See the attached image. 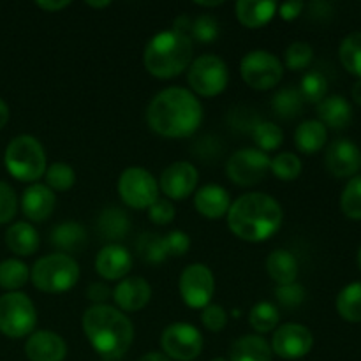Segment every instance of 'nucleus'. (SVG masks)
Listing matches in <instances>:
<instances>
[{
    "label": "nucleus",
    "mask_w": 361,
    "mask_h": 361,
    "mask_svg": "<svg viewBox=\"0 0 361 361\" xmlns=\"http://www.w3.org/2000/svg\"><path fill=\"white\" fill-rule=\"evenodd\" d=\"M147 122L159 136L189 137L203 122V106L187 88H166L148 104Z\"/></svg>",
    "instance_id": "obj_1"
},
{
    "label": "nucleus",
    "mask_w": 361,
    "mask_h": 361,
    "mask_svg": "<svg viewBox=\"0 0 361 361\" xmlns=\"http://www.w3.org/2000/svg\"><path fill=\"white\" fill-rule=\"evenodd\" d=\"M281 204L264 192L243 194L229 207V229L245 242H264L281 229Z\"/></svg>",
    "instance_id": "obj_2"
},
{
    "label": "nucleus",
    "mask_w": 361,
    "mask_h": 361,
    "mask_svg": "<svg viewBox=\"0 0 361 361\" xmlns=\"http://www.w3.org/2000/svg\"><path fill=\"white\" fill-rule=\"evenodd\" d=\"M83 330L88 342L102 360L118 361L129 351L134 328L129 317L111 305H92L83 314Z\"/></svg>",
    "instance_id": "obj_3"
},
{
    "label": "nucleus",
    "mask_w": 361,
    "mask_h": 361,
    "mask_svg": "<svg viewBox=\"0 0 361 361\" xmlns=\"http://www.w3.org/2000/svg\"><path fill=\"white\" fill-rule=\"evenodd\" d=\"M145 67L159 80H171L192 63V39L175 30L159 32L148 41Z\"/></svg>",
    "instance_id": "obj_4"
},
{
    "label": "nucleus",
    "mask_w": 361,
    "mask_h": 361,
    "mask_svg": "<svg viewBox=\"0 0 361 361\" xmlns=\"http://www.w3.org/2000/svg\"><path fill=\"white\" fill-rule=\"evenodd\" d=\"M6 169L20 182H37L46 173V154L39 140L28 134L16 136L4 154Z\"/></svg>",
    "instance_id": "obj_5"
},
{
    "label": "nucleus",
    "mask_w": 361,
    "mask_h": 361,
    "mask_svg": "<svg viewBox=\"0 0 361 361\" xmlns=\"http://www.w3.org/2000/svg\"><path fill=\"white\" fill-rule=\"evenodd\" d=\"M30 279L39 291L60 295L76 286L80 279V264L67 254H49L35 261Z\"/></svg>",
    "instance_id": "obj_6"
},
{
    "label": "nucleus",
    "mask_w": 361,
    "mask_h": 361,
    "mask_svg": "<svg viewBox=\"0 0 361 361\" xmlns=\"http://www.w3.org/2000/svg\"><path fill=\"white\" fill-rule=\"evenodd\" d=\"M37 324V312L25 293H6L0 296V334L9 338L32 335Z\"/></svg>",
    "instance_id": "obj_7"
},
{
    "label": "nucleus",
    "mask_w": 361,
    "mask_h": 361,
    "mask_svg": "<svg viewBox=\"0 0 361 361\" xmlns=\"http://www.w3.org/2000/svg\"><path fill=\"white\" fill-rule=\"evenodd\" d=\"M190 88L201 97H215L228 87L229 73L224 60L217 55H201L189 66Z\"/></svg>",
    "instance_id": "obj_8"
},
{
    "label": "nucleus",
    "mask_w": 361,
    "mask_h": 361,
    "mask_svg": "<svg viewBox=\"0 0 361 361\" xmlns=\"http://www.w3.org/2000/svg\"><path fill=\"white\" fill-rule=\"evenodd\" d=\"M118 194L127 207L148 210L159 200V183L150 171L140 166L127 168L118 178Z\"/></svg>",
    "instance_id": "obj_9"
},
{
    "label": "nucleus",
    "mask_w": 361,
    "mask_h": 361,
    "mask_svg": "<svg viewBox=\"0 0 361 361\" xmlns=\"http://www.w3.org/2000/svg\"><path fill=\"white\" fill-rule=\"evenodd\" d=\"M282 63L274 53L256 49L247 53L240 63L243 81L254 90H271L282 80Z\"/></svg>",
    "instance_id": "obj_10"
},
{
    "label": "nucleus",
    "mask_w": 361,
    "mask_h": 361,
    "mask_svg": "<svg viewBox=\"0 0 361 361\" xmlns=\"http://www.w3.org/2000/svg\"><path fill=\"white\" fill-rule=\"evenodd\" d=\"M271 159L257 148H242L229 157L226 173L229 180L240 187L259 183L270 171Z\"/></svg>",
    "instance_id": "obj_11"
},
{
    "label": "nucleus",
    "mask_w": 361,
    "mask_h": 361,
    "mask_svg": "<svg viewBox=\"0 0 361 361\" xmlns=\"http://www.w3.org/2000/svg\"><path fill=\"white\" fill-rule=\"evenodd\" d=\"M161 348L168 358L192 361L203 351V335L189 323H173L162 331Z\"/></svg>",
    "instance_id": "obj_12"
},
{
    "label": "nucleus",
    "mask_w": 361,
    "mask_h": 361,
    "mask_svg": "<svg viewBox=\"0 0 361 361\" xmlns=\"http://www.w3.org/2000/svg\"><path fill=\"white\" fill-rule=\"evenodd\" d=\"M180 295L190 309H204L210 305V300L215 291L214 274L208 267L201 263L189 264L183 268L178 281Z\"/></svg>",
    "instance_id": "obj_13"
},
{
    "label": "nucleus",
    "mask_w": 361,
    "mask_h": 361,
    "mask_svg": "<svg viewBox=\"0 0 361 361\" xmlns=\"http://www.w3.org/2000/svg\"><path fill=\"white\" fill-rule=\"evenodd\" d=\"M314 345V337L309 328L296 323L282 324L275 330L271 338V353L284 360H298L310 353Z\"/></svg>",
    "instance_id": "obj_14"
},
{
    "label": "nucleus",
    "mask_w": 361,
    "mask_h": 361,
    "mask_svg": "<svg viewBox=\"0 0 361 361\" xmlns=\"http://www.w3.org/2000/svg\"><path fill=\"white\" fill-rule=\"evenodd\" d=\"M197 178H200L197 169L190 162H173L162 171L161 180L157 182L159 190H162L169 200H187L196 189Z\"/></svg>",
    "instance_id": "obj_15"
},
{
    "label": "nucleus",
    "mask_w": 361,
    "mask_h": 361,
    "mask_svg": "<svg viewBox=\"0 0 361 361\" xmlns=\"http://www.w3.org/2000/svg\"><path fill=\"white\" fill-rule=\"evenodd\" d=\"M133 268V256L120 243H109L99 250L95 270L106 281H122Z\"/></svg>",
    "instance_id": "obj_16"
},
{
    "label": "nucleus",
    "mask_w": 361,
    "mask_h": 361,
    "mask_svg": "<svg viewBox=\"0 0 361 361\" xmlns=\"http://www.w3.org/2000/svg\"><path fill=\"white\" fill-rule=\"evenodd\" d=\"M361 166V152L353 141L337 140L328 147L326 168L338 178L356 175Z\"/></svg>",
    "instance_id": "obj_17"
},
{
    "label": "nucleus",
    "mask_w": 361,
    "mask_h": 361,
    "mask_svg": "<svg viewBox=\"0 0 361 361\" xmlns=\"http://www.w3.org/2000/svg\"><path fill=\"white\" fill-rule=\"evenodd\" d=\"M25 355L30 361H63L67 345L55 331L41 330L28 337L25 344Z\"/></svg>",
    "instance_id": "obj_18"
},
{
    "label": "nucleus",
    "mask_w": 361,
    "mask_h": 361,
    "mask_svg": "<svg viewBox=\"0 0 361 361\" xmlns=\"http://www.w3.org/2000/svg\"><path fill=\"white\" fill-rule=\"evenodd\" d=\"M152 298V288L143 277H127L118 282L113 289V300L120 310L126 312H137L145 309Z\"/></svg>",
    "instance_id": "obj_19"
},
{
    "label": "nucleus",
    "mask_w": 361,
    "mask_h": 361,
    "mask_svg": "<svg viewBox=\"0 0 361 361\" xmlns=\"http://www.w3.org/2000/svg\"><path fill=\"white\" fill-rule=\"evenodd\" d=\"M55 194L44 183H32L21 196V212L32 222H42L55 210Z\"/></svg>",
    "instance_id": "obj_20"
},
{
    "label": "nucleus",
    "mask_w": 361,
    "mask_h": 361,
    "mask_svg": "<svg viewBox=\"0 0 361 361\" xmlns=\"http://www.w3.org/2000/svg\"><path fill=\"white\" fill-rule=\"evenodd\" d=\"M194 207L203 217L207 219H221L226 215L231 207V197L229 192L221 185L208 183L201 187L194 196Z\"/></svg>",
    "instance_id": "obj_21"
},
{
    "label": "nucleus",
    "mask_w": 361,
    "mask_h": 361,
    "mask_svg": "<svg viewBox=\"0 0 361 361\" xmlns=\"http://www.w3.org/2000/svg\"><path fill=\"white\" fill-rule=\"evenodd\" d=\"M317 116L324 127L344 129L353 120V108L342 95H330L317 104Z\"/></svg>",
    "instance_id": "obj_22"
},
{
    "label": "nucleus",
    "mask_w": 361,
    "mask_h": 361,
    "mask_svg": "<svg viewBox=\"0 0 361 361\" xmlns=\"http://www.w3.org/2000/svg\"><path fill=\"white\" fill-rule=\"evenodd\" d=\"M49 238H51V245H55L60 250V254H67V256L74 252H80L81 249H85V245L88 242L85 228L80 222L74 221L60 222L51 231Z\"/></svg>",
    "instance_id": "obj_23"
},
{
    "label": "nucleus",
    "mask_w": 361,
    "mask_h": 361,
    "mask_svg": "<svg viewBox=\"0 0 361 361\" xmlns=\"http://www.w3.org/2000/svg\"><path fill=\"white\" fill-rule=\"evenodd\" d=\"M279 6L275 2H256V0H240L235 6L236 18L247 28H261L270 23L277 13Z\"/></svg>",
    "instance_id": "obj_24"
},
{
    "label": "nucleus",
    "mask_w": 361,
    "mask_h": 361,
    "mask_svg": "<svg viewBox=\"0 0 361 361\" xmlns=\"http://www.w3.org/2000/svg\"><path fill=\"white\" fill-rule=\"evenodd\" d=\"M6 245L18 256H32L37 252L41 240L34 226L28 222H14L6 231Z\"/></svg>",
    "instance_id": "obj_25"
},
{
    "label": "nucleus",
    "mask_w": 361,
    "mask_h": 361,
    "mask_svg": "<svg viewBox=\"0 0 361 361\" xmlns=\"http://www.w3.org/2000/svg\"><path fill=\"white\" fill-rule=\"evenodd\" d=\"M271 348L259 335H243L231 345L229 361H271Z\"/></svg>",
    "instance_id": "obj_26"
},
{
    "label": "nucleus",
    "mask_w": 361,
    "mask_h": 361,
    "mask_svg": "<svg viewBox=\"0 0 361 361\" xmlns=\"http://www.w3.org/2000/svg\"><path fill=\"white\" fill-rule=\"evenodd\" d=\"M328 130L319 120H305L295 130V145L302 154L312 155L324 147Z\"/></svg>",
    "instance_id": "obj_27"
},
{
    "label": "nucleus",
    "mask_w": 361,
    "mask_h": 361,
    "mask_svg": "<svg viewBox=\"0 0 361 361\" xmlns=\"http://www.w3.org/2000/svg\"><path fill=\"white\" fill-rule=\"evenodd\" d=\"M267 270L277 286L293 284L298 277V261L289 250L277 249L268 256Z\"/></svg>",
    "instance_id": "obj_28"
},
{
    "label": "nucleus",
    "mask_w": 361,
    "mask_h": 361,
    "mask_svg": "<svg viewBox=\"0 0 361 361\" xmlns=\"http://www.w3.org/2000/svg\"><path fill=\"white\" fill-rule=\"evenodd\" d=\"M97 228L102 238L106 240H122L126 238L130 229V219L122 208L109 207L101 212L97 219Z\"/></svg>",
    "instance_id": "obj_29"
},
{
    "label": "nucleus",
    "mask_w": 361,
    "mask_h": 361,
    "mask_svg": "<svg viewBox=\"0 0 361 361\" xmlns=\"http://www.w3.org/2000/svg\"><path fill=\"white\" fill-rule=\"evenodd\" d=\"M303 97L296 88H282L271 99V111L277 118L293 120L302 113Z\"/></svg>",
    "instance_id": "obj_30"
},
{
    "label": "nucleus",
    "mask_w": 361,
    "mask_h": 361,
    "mask_svg": "<svg viewBox=\"0 0 361 361\" xmlns=\"http://www.w3.org/2000/svg\"><path fill=\"white\" fill-rule=\"evenodd\" d=\"M337 310L342 319L361 323V282H353L338 293Z\"/></svg>",
    "instance_id": "obj_31"
},
{
    "label": "nucleus",
    "mask_w": 361,
    "mask_h": 361,
    "mask_svg": "<svg viewBox=\"0 0 361 361\" xmlns=\"http://www.w3.org/2000/svg\"><path fill=\"white\" fill-rule=\"evenodd\" d=\"M28 267L20 259H6L0 263V288L7 289L9 293L18 291L27 284Z\"/></svg>",
    "instance_id": "obj_32"
},
{
    "label": "nucleus",
    "mask_w": 361,
    "mask_h": 361,
    "mask_svg": "<svg viewBox=\"0 0 361 361\" xmlns=\"http://www.w3.org/2000/svg\"><path fill=\"white\" fill-rule=\"evenodd\" d=\"M137 256L145 261V263L157 264L168 257V250H166L164 236L157 235V233H143L136 243Z\"/></svg>",
    "instance_id": "obj_33"
},
{
    "label": "nucleus",
    "mask_w": 361,
    "mask_h": 361,
    "mask_svg": "<svg viewBox=\"0 0 361 361\" xmlns=\"http://www.w3.org/2000/svg\"><path fill=\"white\" fill-rule=\"evenodd\" d=\"M250 134H252L254 143L257 145V150H261L263 154L277 150L284 141L282 129L274 122H257Z\"/></svg>",
    "instance_id": "obj_34"
},
{
    "label": "nucleus",
    "mask_w": 361,
    "mask_h": 361,
    "mask_svg": "<svg viewBox=\"0 0 361 361\" xmlns=\"http://www.w3.org/2000/svg\"><path fill=\"white\" fill-rule=\"evenodd\" d=\"M338 56L345 71L361 80V32H353L341 42Z\"/></svg>",
    "instance_id": "obj_35"
},
{
    "label": "nucleus",
    "mask_w": 361,
    "mask_h": 361,
    "mask_svg": "<svg viewBox=\"0 0 361 361\" xmlns=\"http://www.w3.org/2000/svg\"><path fill=\"white\" fill-rule=\"evenodd\" d=\"M279 310L274 303L261 302L250 310L249 321L250 326L257 331V334H268L274 331L279 326Z\"/></svg>",
    "instance_id": "obj_36"
},
{
    "label": "nucleus",
    "mask_w": 361,
    "mask_h": 361,
    "mask_svg": "<svg viewBox=\"0 0 361 361\" xmlns=\"http://www.w3.org/2000/svg\"><path fill=\"white\" fill-rule=\"evenodd\" d=\"M328 92V81L317 71H310V73L303 74L302 85H300V94H302L303 101L312 102V104H319Z\"/></svg>",
    "instance_id": "obj_37"
},
{
    "label": "nucleus",
    "mask_w": 361,
    "mask_h": 361,
    "mask_svg": "<svg viewBox=\"0 0 361 361\" xmlns=\"http://www.w3.org/2000/svg\"><path fill=\"white\" fill-rule=\"evenodd\" d=\"M74 182H76V173L66 162H55L46 168V185L51 190L66 192V190L73 189Z\"/></svg>",
    "instance_id": "obj_38"
},
{
    "label": "nucleus",
    "mask_w": 361,
    "mask_h": 361,
    "mask_svg": "<svg viewBox=\"0 0 361 361\" xmlns=\"http://www.w3.org/2000/svg\"><path fill=\"white\" fill-rule=\"evenodd\" d=\"M270 171L277 178L291 182V180L298 178L300 173H302V161L291 152H284V154H279L277 157L271 159Z\"/></svg>",
    "instance_id": "obj_39"
},
{
    "label": "nucleus",
    "mask_w": 361,
    "mask_h": 361,
    "mask_svg": "<svg viewBox=\"0 0 361 361\" xmlns=\"http://www.w3.org/2000/svg\"><path fill=\"white\" fill-rule=\"evenodd\" d=\"M341 208L345 217L361 221V176H355L345 185L341 197Z\"/></svg>",
    "instance_id": "obj_40"
},
{
    "label": "nucleus",
    "mask_w": 361,
    "mask_h": 361,
    "mask_svg": "<svg viewBox=\"0 0 361 361\" xmlns=\"http://www.w3.org/2000/svg\"><path fill=\"white\" fill-rule=\"evenodd\" d=\"M221 27L217 20L210 14H201L192 21V30H190V39H196L201 44H212L219 39Z\"/></svg>",
    "instance_id": "obj_41"
},
{
    "label": "nucleus",
    "mask_w": 361,
    "mask_h": 361,
    "mask_svg": "<svg viewBox=\"0 0 361 361\" xmlns=\"http://www.w3.org/2000/svg\"><path fill=\"white\" fill-rule=\"evenodd\" d=\"M314 59L312 46L307 42L296 41L286 49V66L289 71H303L310 66Z\"/></svg>",
    "instance_id": "obj_42"
},
{
    "label": "nucleus",
    "mask_w": 361,
    "mask_h": 361,
    "mask_svg": "<svg viewBox=\"0 0 361 361\" xmlns=\"http://www.w3.org/2000/svg\"><path fill=\"white\" fill-rule=\"evenodd\" d=\"M305 289L303 286L296 284H286V286H277L275 288V298L286 309H296L298 305H302L303 300H305Z\"/></svg>",
    "instance_id": "obj_43"
},
{
    "label": "nucleus",
    "mask_w": 361,
    "mask_h": 361,
    "mask_svg": "<svg viewBox=\"0 0 361 361\" xmlns=\"http://www.w3.org/2000/svg\"><path fill=\"white\" fill-rule=\"evenodd\" d=\"M18 210V197L13 187L0 180V226L7 224L14 219Z\"/></svg>",
    "instance_id": "obj_44"
},
{
    "label": "nucleus",
    "mask_w": 361,
    "mask_h": 361,
    "mask_svg": "<svg viewBox=\"0 0 361 361\" xmlns=\"http://www.w3.org/2000/svg\"><path fill=\"white\" fill-rule=\"evenodd\" d=\"M147 212L148 219L157 226H166L175 219V207H173L171 201L164 200V197H159L155 203L150 204Z\"/></svg>",
    "instance_id": "obj_45"
},
{
    "label": "nucleus",
    "mask_w": 361,
    "mask_h": 361,
    "mask_svg": "<svg viewBox=\"0 0 361 361\" xmlns=\"http://www.w3.org/2000/svg\"><path fill=\"white\" fill-rule=\"evenodd\" d=\"M166 242V250H168V256H185L190 249V238L187 233L180 231V229H175V231H169L168 235L164 236Z\"/></svg>",
    "instance_id": "obj_46"
},
{
    "label": "nucleus",
    "mask_w": 361,
    "mask_h": 361,
    "mask_svg": "<svg viewBox=\"0 0 361 361\" xmlns=\"http://www.w3.org/2000/svg\"><path fill=\"white\" fill-rule=\"evenodd\" d=\"M201 321H203L207 330L221 331L224 330L226 323H228V314L221 305H208L201 312Z\"/></svg>",
    "instance_id": "obj_47"
},
{
    "label": "nucleus",
    "mask_w": 361,
    "mask_h": 361,
    "mask_svg": "<svg viewBox=\"0 0 361 361\" xmlns=\"http://www.w3.org/2000/svg\"><path fill=\"white\" fill-rule=\"evenodd\" d=\"M111 295H113L111 289H109L106 284H102V282H95V284L88 286V289H87L88 300H92V302H94V305H104V302Z\"/></svg>",
    "instance_id": "obj_48"
},
{
    "label": "nucleus",
    "mask_w": 361,
    "mask_h": 361,
    "mask_svg": "<svg viewBox=\"0 0 361 361\" xmlns=\"http://www.w3.org/2000/svg\"><path fill=\"white\" fill-rule=\"evenodd\" d=\"M305 9V4L303 2H284L279 6V14H281L282 20L293 21L302 14V11Z\"/></svg>",
    "instance_id": "obj_49"
},
{
    "label": "nucleus",
    "mask_w": 361,
    "mask_h": 361,
    "mask_svg": "<svg viewBox=\"0 0 361 361\" xmlns=\"http://www.w3.org/2000/svg\"><path fill=\"white\" fill-rule=\"evenodd\" d=\"M173 30L178 32V34L187 35L190 37V30H192V20H190L187 14H180L175 21H173Z\"/></svg>",
    "instance_id": "obj_50"
},
{
    "label": "nucleus",
    "mask_w": 361,
    "mask_h": 361,
    "mask_svg": "<svg viewBox=\"0 0 361 361\" xmlns=\"http://www.w3.org/2000/svg\"><path fill=\"white\" fill-rule=\"evenodd\" d=\"M309 11L312 18L323 20V18H328L331 14V6L328 2H312L309 6Z\"/></svg>",
    "instance_id": "obj_51"
},
{
    "label": "nucleus",
    "mask_w": 361,
    "mask_h": 361,
    "mask_svg": "<svg viewBox=\"0 0 361 361\" xmlns=\"http://www.w3.org/2000/svg\"><path fill=\"white\" fill-rule=\"evenodd\" d=\"M35 6H37L39 9H42V11H51V13H55V11H62L63 7H69L71 2H69V0H62V2H51V0H37V2H35Z\"/></svg>",
    "instance_id": "obj_52"
},
{
    "label": "nucleus",
    "mask_w": 361,
    "mask_h": 361,
    "mask_svg": "<svg viewBox=\"0 0 361 361\" xmlns=\"http://www.w3.org/2000/svg\"><path fill=\"white\" fill-rule=\"evenodd\" d=\"M7 120H9V106L0 99V130L6 127Z\"/></svg>",
    "instance_id": "obj_53"
},
{
    "label": "nucleus",
    "mask_w": 361,
    "mask_h": 361,
    "mask_svg": "<svg viewBox=\"0 0 361 361\" xmlns=\"http://www.w3.org/2000/svg\"><path fill=\"white\" fill-rule=\"evenodd\" d=\"M137 361H171V360H169L166 355H162V353H148V355L141 356Z\"/></svg>",
    "instance_id": "obj_54"
},
{
    "label": "nucleus",
    "mask_w": 361,
    "mask_h": 361,
    "mask_svg": "<svg viewBox=\"0 0 361 361\" xmlns=\"http://www.w3.org/2000/svg\"><path fill=\"white\" fill-rule=\"evenodd\" d=\"M351 95H353V99H355L356 104L361 106V80H358L355 83V87H353V90H351Z\"/></svg>",
    "instance_id": "obj_55"
},
{
    "label": "nucleus",
    "mask_w": 361,
    "mask_h": 361,
    "mask_svg": "<svg viewBox=\"0 0 361 361\" xmlns=\"http://www.w3.org/2000/svg\"><path fill=\"white\" fill-rule=\"evenodd\" d=\"M196 6H201V7H219L224 4V0H215V2H194Z\"/></svg>",
    "instance_id": "obj_56"
},
{
    "label": "nucleus",
    "mask_w": 361,
    "mask_h": 361,
    "mask_svg": "<svg viewBox=\"0 0 361 361\" xmlns=\"http://www.w3.org/2000/svg\"><path fill=\"white\" fill-rule=\"evenodd\" d=\"M88 6L94 7V9H101V7L111 6V2H109V0H106V2H88Z\"/></svg>",
    "instance_id": "obj_57"
},
{
    "label": "nucleus",
    "mask_w": 361,
    "mask_h": 361,
    "mask_svg": "<svg viewBox=\"0 0 361 361\" xmlns=\"http://www.w3.org/2000/svg\"><path fill=\"white\" fill-rule=\"evenodd\" d=\"M358 263H360V270H361V247H360V252H358Z\"/></svg>",
    "instance_id": "obj_58"
},
{
    "label": "nucleus",
    "mask_w": 361,
    "mask_h": 361,
    "mask_svg": "<svg viewBox=\"0 0 361 361\" xmlns=\"http://www.w3.org/2000/svg\"><path fill=\"white\" fill-rule=\"evenodd\" d=\"M212 361H229V360H226V358H214Z\"/></svg>",
    "instance_id": "obj_59"
},
{
    "label": "nucleus",
    "mask_w": 361,
    "mask_h": 361,
    "mask_svg": "<svg viewBox=\"0 0 361 361\" xmlns=\"http://www.w3.org/2000/svg\"><path fill=\"white\" fill-rule=\"evenodd\" d=\"M102 361H113V360H102Z\"/></svg>",
    "instance_id": "obj_60"
}]
</instances>
